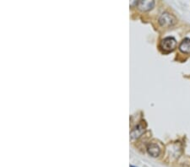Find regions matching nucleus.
<instances>
[{
  "label": "nucleus",
  "mask_w": 190,
  "mask_h": 167,
  "mask_svg": "<svg viewBox=\"0 0 190 167\" xmlns=\"http://www.w3.org/2000/svg\"><path fill=\"white\" fill-rule=\"evenodd\" d=\"M160 47L164 52H171L177 47V41L174 37H166L161 41Z\"/></svg>",
  "instance_id": "1"
},
{
  "label": "nucleus",
  "mask_w": 190,
  "mask_h": 167,
  "mask_svg": "<svg viewBox=\"0 0 190 167\" xmlns=\"http://www.w3.org/2000/svg\"><path fill=\"white\" fill-rule=\"evenodd\" d=\"M176 22H177L176 18L167 12L163 13L159 18V24L162 27H170L171 25H175Z\"/></svg>",
  "instance_id": "2"
},
{
  "label": "nucleus",
  "mask_w": 190,
  "mask_h": 167,
  "mask_svg": "<svg viewBox=\"0 0 190 167\" xmlns=\"http://www.w3.org/2000/svg\"><path fill=\"white\" fill-rule=\"evenodd\" d=\"M155 5V1H138L136 2V6L143 10V11H148L151 10Z\"/></svg>",
  "instance_id": "3"
},
{
  "label": "nucleus",
  "mask_w": 190,
  "mask_h": 167,
  "mask_svg": "<svg viewBox=\"0 0 190 167\" xmlns=\"http://www.w3.org/2000/svg\"><path fill=\"white\" fill-rule=\"evenodd\" d=\"M147 151L149 154H151L152 157H157L160 155V153H161L160 147L155 143H150L147 145Z\"/></svg>",
  "instance_id": "4"
},
{
  "label": "nucleus",
  "mask_w": 190,
  "mask_h": 167,
  "mask_svg": "<svg viewBox=\"0 0 190 167\" xmlns=\"http://www.w3.org/2000/svg\"><path fill=\"white\" fill-rule=\"evenodd\" d=\"M143 122H141V123L138 124L134 128H133L131 132H130V136L132 138H139L145 131V125L142 123Z\"/></svg>",
  "instance_id": "5"
},
{
  "label": "nucleus",
  "mask_w": 190,
  "mask_h": 167,
  "mask_svg": "<svg viewBox=\"0 0 190 167\" xmlns=\"http://www.w3.org/2000/svg\"><path fill=\"white\" fill-rule=\"evenodd\" d=\"M179 50L186 54H190V39L185 38L179 45Z\"/></svg>",
  "instance_id": "6"
},
{
  "label": "nucleus",
  "mask_w": 190,
  "mask_h": 167,
  "mask_svg": "<svg viewBox=\"0 0 190 167\" xmlns=\"http://www.w3.org/2000/svg\"><path fill=\"white\" fill-rule=\"evenodd\" d=\"M130 167H133V166H130Z\"/></svg>",
  "instance_id": "7"
}]
</instances>
